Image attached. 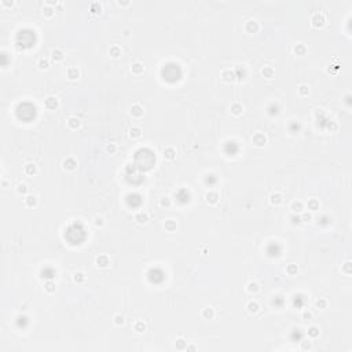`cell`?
Instances as JSON below:
<instances>
[{"instance_id":"cell-40","label":"cell","mask_w":352,"mask_h":352,"mask_svg":"<svg viewBox=\"0 0 352 352\" xmlns=\"http://www.w3.org/2000/svg\"><path fill=\"white\" fill-rule=\"evenodd\" d=\"M316 305H318L319 308H326V305H327V303H326V300H323V298H321V300H318V301H316Z\"/></svg>"},{"instance_id":"cell-36","label":"cell","mask_w":352,"mask_h":352,"mask_svg":"<svg viewBox=\"0 0 352 352\" xmlns=\"http://www.w3.org/2000/svg\"><path fill=\"white\" fill-rule=\"evenodd\" d=\"M44 288H46V290H47V292H50V293H51V292H54V290H55V283H54V282H51V281H48L47 283H46V286H44Z\"/></svg>"},{"instance_id":"cell-49","label":"cell","mask_w":352,"mask_h":352,"mask_svg":"<svg viewBox=\"0 0 352 352\" xmlns=\"http://www.w3.org/2000/svg\"><path fill=\"white\" fill-rule=\"evenodd\" d=\"M3 6H13V1H1Z\"/></svg>"},{"instance_id":"cell-52","label":"cell","mask_w":352,"mask_h":352,"mask_svg":"<svg viewBox=\"0 0 352 352\" xmlns=\"http://www.w3.org/2000/svg\"><path fill=\"white\" fill-rule=\"evenodd\" d=\"M310 316H311V314H310V312H305V314H304V318H305V319H307V318H310Z\"/></svg>"},{"instance_id":"cell-34","label":"cell","mask_w":352,"mask_h":352,"mask_svg":"<svg viewBox=\"0 0 352 352\" xmlns=\"http://www.w3.org/2000/svg\"><path fill=\"white\" fill-rule=\"evenodd\" d=\"M248 290L249 292H257L259 290V286H257V283L256 282H249V285H248Z\"/></svg>"},{"instance_id":"cell-38","label":"cell","mask_w":352,"mask_h":352,"mask_svg":"<svg viewBox=\"0 0 352 352\" xmlns=\"http://www.w3.org/2000/svg\"><path fill=\"white\" fill-rule=\"evenodd\" d=\"M343 271H344L345 274H351V263L349 261H347L344 264V267H343Z\"/></svg>"},{"instance_id":"cell-31","label":"cell","mask_w":352,"mask_h":352,"mask_svg":"<svg viewBox=\"0 0 352 352\" xmlns=\"http://www.w3.org/2000/svg\"><path fill=\"white\" fill-rule=\"evenodd\" d=\"M176 348H178V349H184V348H187L186 341H184L183 338H179V340L176 341Z\"/></svg>"},{"instance_id":"cell-30","label":"cell","mask_w":352,"mask_h":352,"mask_svg":"<svg viewBox=\"0 0 352 352\" xmlns=\"http://www.w3.org/2000/svg\"><path fill=\"white\" fill-rule=\"evenodd\" d=\"M318 334H319V330L315 327V326L308 329V336L310 337H318Z\"/></svg>"},{"instance_id":"cell-37","label":"cell","mask_w":352,"mask_h":352,"mask_svg":"<svg viewBox=\"0 0 352 352\" xmlns=\"http://www.w3.org/2000/svg\"><path fill=\"white\" fill-rule=\"evenodd\" d=\"M114 323H116V325H118V326H120V325H123V323H124V316H123V315H116V318H114Z\"/></svg>"},{"instance_id":"cell-3","label":"cell","mask_w":352,"mask_h":352,"mask_svg":"<svg viewBox=\"0 0 352 352\" xmlns=\"http://www.w3.org/2000/svg\"><path fill=\"white\" fill-rule=\"evenodd\" d=\"M245 29H246V32H249V33H256L259 30V25L256 21H248L246 25H245Z\"/></svg>"},{"instance_id":"cell-53","label":"cell","mask_w":352,"mask_h":352,"mask_svg":"<svg viewBox=\"0 0 352 352\" xmlns=\"http://www.w3.org/2000/svg\"><path fill=\"white\" fill-rule=\"evenodd\" d=\"M187 349H190V351H194V349H196V347H193V345H191V347H188Z\"/></svg>"},{"instance_id":"cell-47","label":"cell","mask_w":352,"mask_h":352,"mask_svg":"<svg viewBox=\"0 0 352 352\" xmlns=\"http://www.w3.org/2000/svg\"><path fill=\"white\" fill-rule=\"evenodd\" d=\"M310 348H311V344L307 343V341H304V343H303V349H310Z\"/></svg>"},{"instance_id":"cell-21","label":"cell","mask_w":352,"mask_h":352,"mask_svg":"<svg viewBox=\"0 0 352 352\" xmlns=\"http://www.w3.org/2000/svg\"><path fill=\"white\" fill-rule=\"evenodd\" d=\"M102 10V6L98 3V1H94V3H91V13H94V14H99Z\"/></svg>"},{"instance_id":"cell-8","label":"cell","mask_w":352,"mask_h":352,"mask_svg":"<svg viewBox=\"0 0 352 352\" xmlns=\"http://www.w3.org/2000/svg\"><path fill=\"white\" fill-rule=\"evenodd\" d=\"M110 263V260L107 256H99V257L96 259V264L99 267H107Z\"/></svg>"},{"instance_id":"cell-48","label":"cell","mask_w":352,"mask_h":352,"mask_svg":"<svg viewBox=\"0 0 352 352\" xmlns=\"http://www.w3.org/2000/svg\"><path fill=\"white\" fill-rule=\"evenodd\" d=\"M107 150H109L110 153H114L116 151V146L114 145H110V146H107Z\"/></svg>"},{"instance_id":"cell-44","label":"cell","mask_w":352,"mask_h":352,"mask_svg":"<svg viewBox=\"0 0 352 352\" xmlns=\"http://www.w3.org/2000/svg\"><path fill=\"white\" fill-rule=\"evenodd\" d=\"M160 205H161V206H169V200H168V198H162V200L160 201Z\"/></svg>"},{"instance_id":"cell-7","label":"cell","mask_w":352,"mask_h":352,"mask_svg":"<svg viewBox=\"0 0 352 352\" xmlns=\"http://www.w3.org/2000/svg\"><path fill=\"white\" fill-rule=\"evenodd\" d=\"M217 200H219V196H217L216 191H209V193L206 194V201H208L209 204H216L217 202Z\"/></svg>"},{"instance_id":"cell-27","label":"cell","mask_w":352,"mask_h":352,"mask_svg":"<svg viewBox=\"0 0 352 352\" xmlns=\"http://www.w3.org/2000/svg\"><path fill=\"white\" fill-rule=\"evenodd\" d=\"M294 52H296L297 55L305 54V46H304V44H297V46L294 47Z\"/></svg>"},{"instance_id":"cell-5","label":"cell","mask_w":352,"mask_h":352,"mask_svg":"<svg viewBox=\"0 0 352 352\" xmlns=\"http://www.w3.org/2000/svg\"><path fill=\"white\" fill-rule=\"evenodd\" d=\"M44 105H46L47 109H55L58 106V101H56V98H54V96H48L47 99H46Z\"/></svg>"},{"instance_id":"cell-26","label":"cell","mask_w":352,"mask_h":352,"mask_svg":"<svg viewBox=\"0 0 352 352\" xmlns=\"http://www.w3.org/2000/svg\"><path fill=\"white\" fill-rule=\"evenodd\" d=\"M215 315V312H213V310L212 308H205L202 311V316L204 318H206V319H209V318H212Z\"/></svg>"},{"instance_id":"cell-22","label":"cell","mask_w":352,"mask_h":352,"mask_svg":"<svg viewBox=\"0 0 352 352\" xmlns=\"http://www.w3.org/2000/svg\"><path fill=\"white\" fill-rule=\"evenodd\" d=\"M135 220H136L138 223H146V221H147V215L143 213V212H141V213H138V215L135 216Z\"/></svg>"},{"instance_id":"cell-19","label":"cell","mask_w":352,"mask_h":352,"mask_svg":"<svg viewBox=\"0 0 352 352\" xmlns=\"http://www.w3.org/2000/svg\"><path fill=\"white\" fill-rule=\"evenodd\" d=\"M231 113L235 114V116L241 114V113H242V106H241L239 103H234V105L231 106Z\"/></svg>"},{"instance_id":"cell-16","label":"cell","mask_w":352,"mask_h":352,"mask_svg":"<svg viewBox=\"0 0 352 352\" xmlns=\"http://www.w3.org/2000/svg\"><path fill=\"white\" fill-rule=\"evenodd\" d=\"M68 125L70 128H78L80 127V120L77 117H70L68 120Z\"/></svg>"},{"instance_id":"cell-25","label":"cell","mask_w":352,"mask_h":352,"mask_svg":"<svg viewBox=\"0 0 352 352\" xmlns=\"http://www.w3.org/2000/svg\"><path fill=\"white\" fill-rule=\"evenodd\" d=\"M308 208H310L311 211H316V209H319V201H316V200H311V201L308 202Z\"/></svg>"},{"instance_id":"cell-46","label":"cell","mask_w":352,"mask_h":352,"mask_svg":"<svg viewBox=\"0 0 352 352\" xmlns=\"http://www.w3.org/2000/svg\"><path fill=\"white\" fill-rule=\"evenodd\" d=\"M95 224H96V226H102V224H103V219H102V217H96Z\"/></svg>"},{"instance_id":"cell-41","label":"cell","mask_w":352,"mask_h":352,"mask_svg":"<svg viewBox=\"0 0 352 352\" xmlns=\"http://www.w3.org/2000/svg\"><path fill=\"white\" fill-rule=\"evenodd\" d=\"M26 191H28L26 184H19V186H18V193H22V194H24V193H26Z\"/></svg>"},{"instance_id":"cell-29","label":"cell","mask_w":352,"mask_h":352,"mask_svg":"<svg viewBox=\"0 0 352 352\" xmlns=\"http://www.w3.org/2000/svg\"><path fill=\"white\" fill-rule=\"evenodd\" d=\"M141 133H142V131H141V128H131V131H129V135L132 136V138H138V136H141Z\"/></svg>"},{"instance_id":"cell-45","label":"cell","mask_w":352,"mask_h":352,"mask_svg":"<svg viewBox=\"0 0 352 352\" xmlns=\"http://www.w3.org/2000/svg\"><path fill=\"white\" fill-rule=\"evenodd\" d=\"M327 128L330 129V131H334V129L337 128V124H336V123H330V124L327 125Z\"/></svg>"},{"instance_id":"cell-1","label":"cell","mask_w":352,"mask_h":352,"mask_svg":"<svg viewBox=\"0 0 352 352\" xmlns=\"http://www.w3.org/2000/svg\"><path fill=\"white\" fill-rule=\"evenodd\" d=\"M311 22H312L314 26L319 28V26H322V25L325 24V15L321 14V13H315V14L311 17Z\"/></svg>"},{"instance_id":"cell-2","label":"cell","mask_w":352,"mask_h":352,"mask_svg":"<svg viewBox=\"0 0 352 352\" xmlns=\"http://www.w3.org/2000/svg\"><path fill=\"white\" fill-rule=\"evenodd\" d=\"M267 142V138L263 135V133H256L255 136H253V143L256 145V146H259V147H261V146H264Z\"/></svg>"},{"instance_id":"cell-11","label":"cell","mask_w":352,"mask_h":352,"mask_svg":"<svg viewBox=\"0 0 352 352\" xmlns=\"http://www.w3.org/2000/svg\"><path fill=\"white\" fill-rule=\"evenodd\" d=\"M78 70H77V68H69L68 69V77L70 78V80H76V78L78 77Z\"/></svg>"},{"instance_id":"cell-43","label":"cell","mask_w":352,"mask_h":352,"mask_svg":"<svg viewBox=\"0 0 352 352\" xmlns=\"http://www.w3.org/2000/svg\"><path fill=\"white\" fill-rule=\"evenodd\" d=\"M43 11H44V14H46V15L50 17V15H52V11H54V10H52L51 7H44V10H43Z\"/></svg>"},{"instance_id":"cell-13","label":"cell","mask_w":352,"mask_h":352,"mask_svg":"<svg viewBox=\"0 0 352 352\" xmlns=\"http://www.w3.org/2000/svg\"><path fill=\"white\" fill-rule=\"evenodd\" d=\"M131 70H132V73H135V74H141V73H143V65L139 62L133 63L132 68H131Z\"/></svg>"},{"instance_id":"cell-14","label":"cell","mask_w":352,"mask_h":352,"mask_svg":"<svg viewBox=\"0 0 352 352\" xmlns=\"http://www.w3.org/2000/svg\"><path fill=\"white\" fill-rule=\"evenodd\" d=\"M246 308H248V311H249L251 314H255V312H257L259 311V304L256 303V301H249Z\"/></svg>"},{"instance_id":"cell-10","label":"cell","mask_w":352,"mask_h":352,"mask_svg":"<svg viewBox=\"0 0 352 352\" xmlns=\"http://www.w3.org/2000/svg\"><path fill=\"white\" fill-rule=\"evenodd\" d=\"M261 74H263L264 77H267V78H271L272 76H274V69H272V68H270V66H266V68H263V69H261Z\"/></svg>"},{"instance_id":"cell-12","label":"cell","mask_w":352,"mask_h":352,"mask_svg":"<svg viewBox=\"0 0 352 352\" xmlns=\"http://www.w3.org/2000/svg\"><path fill=\"white\" fill-rule=\"evenodd\" d=\"M76 161L73 160V158H68V160H65L63 161V166L66 168V169H74L76 168Z\"/></svg>"},{"instance_id":"cell-32","label":"cell","mask_w":352,"mask_h":352,"mask_svg":"<svg viewBox=\"0 0 352 352\" xmlns=\"http://www.w3.org/2000/svg\"><path fill=\"white\" fill-rule=\"evenodd\" d=\"M48 66H50V63H48L47 59L41 58V59L39 61V68H40V69H48Z\"/></svg>"},{"instance_id":"cell-28","label":"cell","mask_w":352,"mask_h":352,"mask_svg":"<svg viewBox=\"0 0 352 352\" xmlns=\"http://www.w3.org/2000/svg\"><path fill=\"white\" fill-rule=\"evenodd\" d=\"M135 330L139 331V333H142V331L146 330V325H145L143 322H136V323H135Z\"/></svg>"},{"instance_id":"cell-6","label":"cell","mask_w":352,"mask_h":352,"mask_svg":"<svg viewBox=\"0 0 352 352\" xmlns=\"http://www.w3.org/2000/svg\"><path fill=\"white\" fill-rule=\"evenodd\" d=\"M221 77H223V80H224V81H228V83H230V81H234L237 76H235L234 72H231V70H224L223 73H221Z\"/></svg>"},{"instance_id":"cell-42","label":"cell","mask_w":352,"mask_h":352,"mask_svg":"<svg viewBox=\"0 0 352 352\" xmlns=\"http://www.w3.org/2000/svg\"><path fill=\"white\" fill-rule=\"evenodd\" d=\"M298 91H300V94L301 95H308V88L305 86H301L300 88H298Z\"/></svg>"},{"instance_id":"cell-23","label":"cell","mask_w":352,"mask_h":352,"mask_svg":"<svg viewBox=\"0 0 352 352\" xmlns=\"http://www.w3.org/2000/svg\"><path fill=\"white\" fill-rule=\"evenodd\" d=\"M165 228H166L168 231H173V230L176 228V221H175V220H166V221H165Z\"/></svg>"},{"instance_id":"cell-35","label":"cell","mask_w":352,"mask_h":352,"mask_svg":"<svg viewBox=\"0 0 352 352\" xmlns=\"http://www.w3.org/2000/svg\"><path fill=\"white\" fill-rule=\"evenodd\" d=\"M286 271H288L290 275H294L296 272H297V266H296V264H290V266L286 268Z\"/></svg>"},{"instance_id":"cell-15","label":"cell","mask_w":352,"mask_h":352,"mask_svg":"<svg viewBox=\"0 0 352 352\" xmlns=\"http://www.w3.org/2000/svg\"><path fill=\"white\" fill-rule=\"evenodd\" d=\"M51 56H52L54 61H61V59H63V52L61 50H52Z\"/></svg>"},{"instance_id":"cell-18","label":"cell","mask_w":352,"mask_h":352,"mask_svg":"<svg viewBox=\"0 0 352 352\" xmlns=\"http://www.w3.org/2000/svg\"><path fill=\"white\" fill-rule=\"evenodd\" d=\"M25 173H28V175H33V173H36V165L32 164V162H29V164L25 165Z\"/></svg>"},{"instance_id":"cell-24","label":"cell","mask_w":352,"mask_h":352,"mask_svg":"<svg viewBox=\"0 0 352 352\" xmlns=\"http://www.w3.org/2000/svg\"><path fill=\"white\" fill-rule=\"evenodd\" d=\"M292 211L293 212H301L303 211V204L300 202V201H294V202L292 204Z\"/></svg>"},{"instance_id":"cell-20","label":"cell","mask_w":352,"mask_h":352,"mask_svg":"<svg viewBox=\"0 0 352 352\" xmlns=\"http://www.w3.org/2000/svg\"><path fill=\"white\" fill-rule=\"evenodd\" d=\"M110 55H111V56H114V58L120 56V55H121V48L118 47V46H113V47H110Z\"/></svg>"},{"instance_id":"cell-39","label":"cell","mask_w":352,"mask_h":352,"mask_svg":"<svg viewBox=\"0 0 352 352\" xmlns=\"http://www.w3.org/2000/svg\"><path fill=\"white\" fill-rule=\"evenodd\" d=\"M74 281H76V282H83V281H84V274H83V272H77V274L74 275Z\"/></svg>"},{"instance_id":"cell-33","label":"cell","mask_w":352,"mask_h":352,"mask_svg":"<svg viewBox=\"0 0 352 352\" xmlns=\"http://www.w3.org/2000/svg\"><path fill=\"white\" fill-rule=\"evenodd\" d=\"M25 202H26V205H28V206H33V205H36V198H34V197H32V196H29V197H26Z\"/></svg>"},{"instance_id":"cell-51","label":"cell","mask_w":352,"mask_h":352,"mask_svg":"<svg viewBox=\"0 0 352 352\" xmlns=\"http://www.w3.org/2000/svg\"><path fill=\"white\" fill-rule=\"evenodd\" d=\"M118 4L120 6H127V4H129V1H118Z\"/></svg>"},{"instance_id":"cell-17","label":"cell","mask_w":352,"mask_h":352,"mask_svg":"<svg viewBox=\"0 0 352 352\" xmlns=\"http://www.w3.org/2000/svg\"><path fill=\"white\" fill-rule=\"evenodd\" d=\"M164 156H165V158H168V160H173L175 156H176V151H175L172 147H168V149H165Z\"/></svg>"},{"instance_id":"cell-4","label":"cell","mask_w":352,"mask_h":352,"mask_svg":"<svg viewBox=\"0 0 352 352\" xmlns=\"http://www.w3.org/2000/svg\"><path fill=\"white\" fill-rule=\"evenodd\" d=\"M131 114L133 117H142L143 116V107L139 106V105H133L131 107Z\"/></svg>"},{"instance_id":"cell-50","label":"cell","mask_w":352,"mask_h":352,"mask_svg":"<svg viewBox=\"0 0 352 352\" xmlns=\"http://www.w3.org/2000/svg\"><path fill=\"white\" fill-rule=\"evenodd\" d=\"M303 219H304V221H308V220L311 219V215H304V216H303Z\"/></svg>"},{"instance_id":"cell-9","label":"cell","mask_w":352,"mask_h":352,"mask_svg":"<svg viewBox=\"0 0 352 352\" xmlns=\"http://www.w3.org/2000/svg\"><path fill=\"white\" fill-rule=\"evenodd\" d=\"M281 201H282V196L279 193H274V194H271V197H270V202L272 204V205H278V204H281Z\"/></svg>"}]
</instances>
